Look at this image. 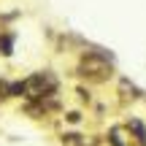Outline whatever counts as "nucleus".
I'll return each instance as SVG.
<instances>
[{"label":"nucleus","mask_w":146,"mask_h":146,"mask_svg":"<svg viewBox=\"0 0 146 146\" xmlns=\"http://www.w3.org/2000/svg\"><path fill=\"white\" fill-rule=\"evenodd\" d=\"M78 73L87 81H106L114 73V60L106 52H84L78 60Z\"/></svg>","instance_id":"1"},{"label":"nucleus","mask_w":146,"mask_h":146,"mask_svg":"<svg viewBox=\"0 0 146 146\" xmlns=\"http://www.w3.org/2000/svg\"><path fill=\"white\" fill-rule=\"evenodd\" d=\"M22 84H25V98H30V100H43L57 92V78L52 73H33Z\"/></svg>","instance_id":"2"},{"label":"nucleus","mask_w":146,"mask_h":146,"mask_svg":"<svg viewBox=\"0 0 146 146\" xmlns=\"http://www.w3.org/2000/svg\"><path fill=\"white\" fill-rule=\"evenodd\" d=\"M125 133H127V127H119V125L111 127V130H108V143L111 146H133V143L125 141Z\"/></svg>","instance_id":"3"},{"label":"nucleus","mask_w":146,"mask_h":146,"mask_svg":"<svg viewBox=\"0 0 146 146\" xmlns=\"http://www.w3.org/2000/svg\"><path fill=\"white\" fill-rule=\"evenodd\" d=\"M62 143L65 146H84V138L78 133H68V135H62Z\"/></svg>","instance_id":"4"},{"label":"nucleus","mask_w":146,"mask_h":146,"mask_svg":"<svg viewBox=\"0 0 146 146\" xmlns=\"http://www.w3.org/2000/svg\"><path fill=\"white\" fill-rule=\"evenodd\" d=\"M11 46H14V38H11V35L0 38V49H3V54H11Z\"/></svg>","instance_id":"5"}]
</instances>
